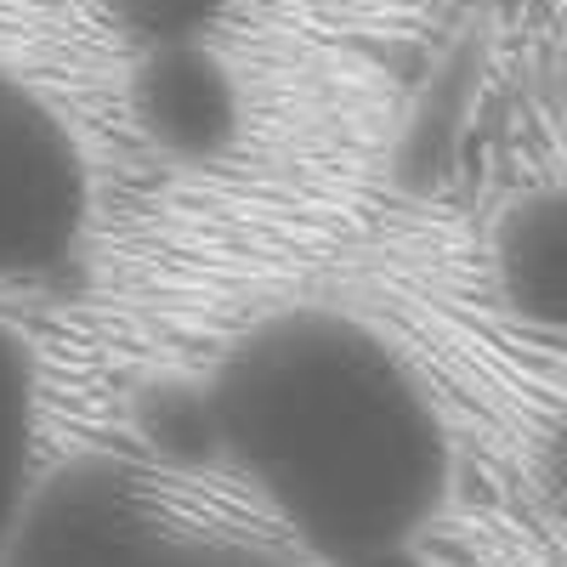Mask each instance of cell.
I'll list each match as a JSON object with an SVG mask.
<instances>
[{
	"label": "cell",
	"instance_id": "cell-1",
	"mask_svg": "<svg viewBox=\"0 0 567 567\" xmlns=\"http://www.w3.org/2000/svg\"><path fill=\"white\" fill-rule=\"evenodd\" d=\"M221 454L312 556L409 545L454 488L449 425L374 323L341 307H284L210 381Z\"/></svg>",
	"mask_w": 567,
	"mask_h": 567
},
{
	"label": "cell",
	"instance_id": "cell-2",
	"mask_svg": "<svg viewBox=\"0 0 567 567\" xmlns=\"http://www.w3.org/2000/svg\"><path fill=\"white\" fill-rule=\"evenodd\" d=\"M0 567H278L261 545L165 516L142 471L85 454L40 477Z\"/></svg>",
	"mask_w": 567,
	"mask_h": 567
},
{
	"label": "cell",
	"instance_id": "cell-3",
	"mask_svg": "<svg viewBox=\"0 0 567 567\" xmlns=\"http://www.w3.org/2000/svg\"><path fill=\"white\" fill-rule=\"evenodd\" d=\"M85 227L91 171L69 120L0 63V284L63 272Z\"/></svg>",
	"mask_w": 567,
	"mask_h": 567
},
{
	"label": "cell",
	"instance_id": "cell-4",
	"mask_svg": "<svg viewBox=\"0 0 567 567\" xmlns=\"http://www.w3.org/2000/svg\"><path fill=\"white\" fill-rule=\"evenodd\" d=\"M131 125L171 165H216L239 148L245 85L210 40L142 45L125 80Z\"/></svg>",
	"mask_w": 567,
	"mask_h": 567
},
{
	"label": "cell",
	"instance_id": "cell-5",
	"mask_svg": "<svg viewBox=\"0 0 567 567\" xmlns=\"http://www.w3.org/2000/svg\"><path fill=\"white\" fill-rule=\"evenodd\" d=\"M488 278L511 318L567 336V182L523 194L494 221Z\"/></svg>",
	"mask_w": 567,
	"mask_h": 567
},
{
	"label": "cell",
	"instance_id": "cell-6",
	"mask_svg": "<svg viewBox=\"0 0 567 567\" xmlns=\"http://www.w3.org/2000/svg\"><path fill=\"white\" fill-rule=\"evenodd\" d=\"M34 437H40V374L34 352L12 323H0V556H7L29 494H34Z\"/></svg>",
	"mask_w": 567,
	"mask_h": 567
},
{
	"label": "cell",
	"instance_id": "cell-7",
	"mask_svg": "<svg viewBox=\"0 0 567 567\" xmlns=\"http://www.w3.org/2000/svg\"><path fill=\"white\" fill-rule=\"evenodd\" d=\"M109 23L142 45H171V40H210V29L233 12V0H103Z\"/></svg>",
	"mask_w": 567,
	"mask_h": 567
},
{
	"label": "cell",
	"instance_id": "cell-8",
	"mask_svg": "<svg viewBox=\"0 0 567 567\" xmlns=\"http://www.w3.org/2000/svg\"><path fill=\"white\" fill-rule=\"evenodd\" d=\"M329 567H432L420 556V539L409 545H386V550H363V556H347V561H329Z\"/></svg>",
	"mask_w": 567,
	"mask_h": 567
},
{
	"label": "cell",
	"instance_id": "cell-9",
	"mask_svg": "<svg viewBox=\"0 0 567 567\" xmlns=\"http://www.w3.org/2000/svg\"><path fill=\"white\" fill-rule=\"evenodd\" d=\"M550 483H556V494L567 499V425L550 437Z\"/></svg>",
	"mask_w": 567,
	"mask_h": 567
}]
</instances>
